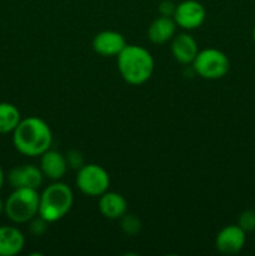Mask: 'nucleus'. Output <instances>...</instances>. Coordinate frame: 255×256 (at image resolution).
<instances>
[{
  "label": "nucleus",
  "mask_w": 255,
  "mask_h": 256,
  "mask_svg": "<svg viewBox=\"0 0 255 256\" xmlns=\"http://www.w3.org/2000/svg\"><path fill=\"white\" fill-rule=\"evenodd\" d=\"M12 144L22 155L40 156L52 148V132L46 122L38 116L20 120L12 132Z\"/></svg>",
  "instance_id": "nucleus-1"
},
{
  "label": "nucleus",
  "mask_w": 255,
  "mask_h": 256,
  "mask_svg": "<svg viewBox=\"0 0 255 256\" xmlns=\"http://www.w3.org/2000/svg\"><path fill=\"white\" fill-rule=\"evenodd\" d=\"M116 59L120 75L130 85L144 84L154 72V58L140 45L128 44Z\"/></svg>",
  "instance_id": "nucleus-2"
},
{
  "label": "nucleus",
  "mask_w": 255,
  "mask_h": 256,
  "mask_svg": "<svg viewBox=\"0 0 255 256\" xmlns=\"http://www.w3.org/2000/svg\"><path fill=\"white\" fill-rule=\"evenodd\" d=\"M74 192L65 182H54L40 194L39 216L49 224L62 220L72 210Z\"/></svg>",
  "instance_id": "nucleus-3"
},
{
  "label": "nucleus",
  "mask_w": 255,
  "mask_h": 256,
  "mask_svg": "<svg viewBox=\"0 0 255 256\" xmlns=\"http://www.w3.org/2000/svg\"><path fill=\"white\" fill-rule=\"evenodd\" d=\"M39 200L36 189L18 188L5 200L4 214L14 224H26L39 214Z\"/></svg>",
  "instance_id": "nucleus-4"
},
{
  "label": "nucleus",
  "mask_w": 255,
  "mask_h": 256,
  "mask_svg": "<svg viewBox=\"0 0 255 256\" xmlns=\"http://www.w3.org/2000/svg\"><path fill=\"white\" fill-rule=\"evenodd\" d=\"M195 72L202 79L219 80L230 70V60L225 52L215 48L199 50L192 62Z\"/></svg>",
  "instance_id": "nucleus-5"
},
{
  "label": "nucleus",
  "mask_w": 255,
  "mask_h": 256,
  "mask_svg": "<svg viewBox=\"0 0 255 256\" xmlns=\"http://www.w3.org/2000/svg\"><path fill=\"white\" fill-rule=\"evenodd\" d=\"M76 186L86 196H100L109 190L110 176L98 164H85L78 170Z\"/></svg>",
  "instance_id": "nucleus-6"
},
{
  "label": "nucleus",
  "mask_w": 255,
  "mask_h": 256,
  "mask_svg": "<svg viewBox=\"0 0 255 256\" xmlns=\"http://www.w3.org/2000/svg\"><path fill=\"white\" fill-rule=\"evenodd\" d=\"M206 18V10L202 2L196 0H184L176 5L172 19L179 28L184 30H194L202 26Z\"/></svg>",
  "instance_id": "nucleus-7"
},
{
  "label": "nucleus",
  "mask_w": 255,
  "mask_h": 256,
  "mask_svg": "<svg viewBox=\"0 0 255 256\" xmlns=\"http://www.w3.org/2000/svg\"><path fill=\"white\" fill-rule=\"evenodd\" d=\"M246 242V232L239 225H228L218 232L215 248L222 255L239 254Z\"/></svg>",
  "instance_id": "nucleus-8"
},
{
  "label": "nucleus",
  "mask_w": 255,
  "mask_h": 256,
  "mask_svg": "<svg viewBox=\"0 0 255 256\" xmlns=\"http://www.w3.org/2000/svg\"><path fill=\"white\" fill-rule=\"evenodd\" d=\"M44 180L40 168L32 164L16 165L10 169L8 174V182L12 189L18 188H30V189H39Z\"/></svg>",
  "instance_id": "nucleus-9"
},
{
  "label": "nucleus",
  "mask_w": 255,
  "mask_h": 256,
  "mask_svg": "<svg viewBox=\"0 0 255 256\" xmlns=\"http://www.w3.org/2000/svg\"><path fill=\"white\" fill-rule=\"evenodd\" d=\"M124 35L115 30H104L98 32L92 39V49L102 56H118L126 46Z\"/></svg>",
  "instance_id": "nucleus-10"
},
{
  "label": "nucleus",
  "mask_w": 255,
  "mask_h": 256,
  "mask_svg": "<svg viewBox=\"0 0 255 256\" xmlns=\"http://www.w3.org/2000/svg\"><path fill=\"white\" fill-rule=\"evenodd\" d=\"M40 170L44 178L59 182L65 176L68 172V162L65 155L56 150H46L42 155H40Z\"/></svg>",
  "instance_id": "nucleus-11"
},
{
  "label": "nucleus",
  "mask_w": 255,
  "mask_h": 256,
  "mask_svg": "<svg viewBox=\"0 0 255 256\" xmlns=\"http://www.w3.org/2000/svg\"><path fill=\"white\" fill-rule=\"evenodd\" d=\"M198 52H199L198 42L188 32L175 35L172 39V54L180 64H192Z\"/></svg>",
  "instance_id": "nucleus-12"
},
{
  "label": "nucleus",
  "mask_w": 255,
  "mask_h": 256,
  "mask_svg": "<svg viewBox=\"0 0 255 256\" xmlns=\"http://www.w3.org/2000/svg\"><path fill=\"white\" fill-rule=\"evenodd\" d=\"M99 212L106 219L120 220L126 214L128 202L122 194L108 190L99 196Z\"/></svg>",
  "instance_id": "nucleus-13"
},
{
  "label": "nucleus",
  "mask_w": 255,
  "mask_h": 256,
  "mask_svg": "<svg viewBox=\"0 0 255 256\" xmlns=\"http://www.w3.org/2000/svg\"><path fill=\"white\" fill-rule=\"evenodd\" d=\"M25 236L22 230L15 226H0V256H15L22 252Z\"/></svg>",
  "instance_id": "nucleus-14"
},
{
  "label": "nucleus",
  "mask_w": 255,
  "mask_h": 256,
  "mask_svg": "<svg viewBox=\"0 0 255 256\" xmlns=\"http://www.w3.org/2000/svg\"><path fill=\"white\" fill-rule=\"evenodd\" d=\"M176 22L170 16H162L154 19L148 28V38L152 44L162 45L170 42L176 32Z\"/></svg>",
  "instance_id": "nucleus-15"
},
{
  "label": "nucleus",
  "mask_w": 255,
  "mask_h": 256,
  "mask_svg": "<svg viewBox=\"0 0 255 256\" xmlns=\"http://www.w3.org/2000/svg\"><path fill=\"white\" fill-rule=\"evenodd\" d=\"M22 120L19 109L12 102H0V134L12 132Z\"/></svg>",
  "instance_id": "nucleus-16"
},
{
  "label": "nucleus",
  "mask_w": 255,
  "mask_h": 256,
  "mask_svg": "<svg viewBox=\"0 0 255 256\" xmlns=\"http://www.w3.org/2000/svg\"><path fill=\"white\" fill-rule=\"evenodd\" d=\"M120 226L124 234H126L128 236H134L142 230V222L136 215L125 214L120 219Z\"/></svg>",
  "instance_id": "nucleus-17"
},
{
  "label": "nucleus",
  "mask_w": 255,
  "mask_h": 256,
  "mask_svg": "<svg viewBox=\"0 0 255 256\" xmlns=\"http://www.w3.org/2000/svg\"><path fill=\"white\" fill-rule=\"evenodd\" d=\"M238 225H239L245 232H255V210H244V212L240 214L239 219H238Z\"/></svg>",
  "instance_id": "nucleus-18"
},
{
  "label": "nucleus",
  "mask_w": 255,
  "mask_h": 256,
  "mask_svg": "<svg viewBox=\"0 0 255 256\" xmlns=\"http://www.w3.org/2000/svg\"><path fill=\"white\" fill-rule=\"evenodd\" d=\"M65 158H66L68 166L72 168V169L79 170L82 165H85L84 156H82V154L79 150H69V152H66V155H65Z\"/></svg>",
  "instance_id": "nucleus-19"
},
{
  "label": "nucleus",
  "mask_w": 255,
  "mask_h": 256,
  "mask_svg": "<svg viewBox=\"0 0 255 256\" xmlns=\"http://www.w3.org/2000/svg\"><path fill=\"white\" fill-rule=\"evenodd\" d=\"M48 225L49 222H45L42 218H40L39 215L32 219L29 222V232H32L34 236H42L45 232L48 230Z\"/></svg>",
  "instance_id": "nucleus-20"
},
{
  "label": "nucleus",
  "mask_w": 255,
  "mask_h": 256,
  "mask_svg": "<svg viewBox=\"0 0 255 256\" xmlns=\"http://www.w3.org/2000/svg\"><path fill=\"white\" fill-rule=\"evenodd\" d=\"M158 9H159V12L162 16L172 18L175 9H176V4H174L172 0H162L159 4V8H158Z\"/></svg>",
  "instance_id": "nucleus-21"
},
{
  "label": "nucleus",
  "mask_w": 255,
  "mask_h": 256,
  "mask_svg": "<svg viewBox=\"0 0 255 256\" xmlns=\"http://www.w3.org/2000/svg\"><path fill=\"white\" fill-rule=\"evenodd\" d=\"M4 182H5V174L4 172H2V166H0V190H2V185H4Z\"/></svg>",
  "instance_id": "nucleus-22"
},
{
  "label": "nucleus",
  "mask_w": 255,
  "mask_h": 256,
  "mask_svg": "<svg viewBox=\"0 0 255 256\" xmlns=\"http://www.w3.org/2000/svg\"><path fill=\"white\" fill-rule=\"evenodd\" d=\"M4 208H5V202L2 199V198H0V215L4 212Z\"/></svg>",
  "instance_id": "nucleus-23"
},
{
  "label": "nucleus",
  "mask_w": 255,
  "mask_h": 256,
  "mask_svg": "<svg viewBox=\"0 0 255 256\" xmlns=\"http://www.w3.org/2000/svg\"><path fill=\"white\" fill-rule=\"evenodd\" d=\"M252 40H254V44H255V26L252 29Z\"/></svg>",
  "instance_id": "nucleus-24"
}]
</instances>
